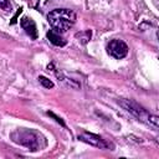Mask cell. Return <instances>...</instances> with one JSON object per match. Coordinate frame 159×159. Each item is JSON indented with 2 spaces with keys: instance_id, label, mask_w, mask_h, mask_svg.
Returning a JSON list of instances; mask_svg holds the SVG:
<instances>
[{
  "instance_id": "6da1fadb",
  "label": "cell",
  "mask_w": 159,
  "mask_h": 159,
  "mask_svg": "<svg viewBox=\"0 0 159 159\" xmlns=\"http://www.w3.org/2000/svg\"><path fill=\"white\" fill-rule=\"evenodd\" d=\"M47 21L56 32H66L76 22V14L70 9H55L48 12Z\"/></svg>"
},
{
  "instance_id": "9c48e42d",
  "label": "cell",
  "mask_w": 159,
  "mask_h": 159,
  "mask_svg": "<svg viewBox=\"0 0 159 159\" xmlns=\"http://www.w3.org/2000/svg\"><path fill=\"white\" fill-rule=\"evenodd\" d=\"M0 7L2 10H11V4H10V0H0Z\"/></svg>"
},
{
  "instance_id": "3957f363",
  "label": "cell",
  "mask_w": 159,
  "mask_h": 159,
  "mask_svg": "<svg viewBox=\"0 0 159 159\" xmlns=\"http://www.w3.org/2000/svg\"><path fill=\"white\" fill-rule=\"evenodd\" d=\"M120 106L128 111L129 113H132L134 117H137L138 119L145 122L147 124L152 125L153 128H158V122H159V118L157 116H153L150 113H148L143 107H140L138 103L133 102V101H129V99H124V101H120Z\"/></svg>"
},
{
  "instance_id": "277c9868",
  "label": "cell",
  "mask_w": 159,
  "mask_h": 159,
  "mask_svg": "<svg viewBox=\"0 0 159 159\" xmlns=\"http://www.w3.org/2000/svg\"><path fill=\"white\" fill-rule=\"evenodd\" d=\"M128 46L124 41L122 40H118V39H114L112 41H109L108 46H107V52L109 56H112L113 58L116 60H122L127 55H128Z\"/></svg>"
},
{
  "instance_id": "52a82bcc",
  "label": "cell",
  "mask_w": 159,
  "mask_h": 159,
  "mask_svg": "<svg viewBox=\"0 0 159 159\" xmlns=\"http://www.w3.org/2000/svg\"><path fill=\"white\" fill-rule=\"evenodd\" d=\"M46 36H47V39L50 40V42L51 43H53L55 46H58V47H62V46H65L66 45V40L58 34V32H56L55 30H50L47 34H46Z\"/></svg>"
},
{
  "instance_id": "8992f818",
  "label": "cell",
  "mask_w": 159,
  "mask_h": 159,
  "mask_svg": "<svg viewBox=\"0 0 159 159\" xmlns=\"http://www.w3.org/2000/svg\"><path fill=\"white\" fill-rule=\"evenodd\" d=\"M21 27L25 30V32L31 37V39H36L37 37V29H36V24L32 19L29 17H22L21 21Z\"/></svg>"
},
{
  "instance_id": "7a4b0ae2",
  "label": "cell",
  "mask_w": 159,
  "mask_h": 159,
  "mask_svg": "<svg viewBox=\"0 0 159 159\" xmlns=\"http://www.w3.org/2000/svg\"><path fill=\"white\" fill-rule=\"evenodd\" d=\"M11 138L15 143L24 145V147L29 148L30 150H39L42 147L41 134H39L37 132L31 130V129H17L16 132H14L11 134Z\"/></svg>"
},
{
  "instance_id": "ba28073f",
  "label": "cell",
  "mask_w": 159,
  "mask_h": 159,
  "mask_svg": "<svg viewBox=\"0 0 159 159\" xmlns=\"http://www.w3.org/2000/svg\"><path fill=\"white\" fill-rule=\"evenodd\" d=\"M39 81H40V83H41L45 88H52V87H53V82L50 81L48 78L43 77V76H40V77H39Z\"/></svg>"
},
{
  "instance_id": "5b68a950",
  "label": "cell",
  "mask_w": 159,
  "mask_h": 159,
  "mask_svg": "<svg viewBox=\"0 0 159 159\" xmlns=\"http://www.w3.org/2000/svg\"><path fill=\"white\" fill-rule=\"evenodd\" d=\"M78 139L84 142V143H88L91 145H94L99 149H107L108 148V143L104 139H102L99 135H96V134H92V133L83 132L78 135Z\"/></svg>"
}]
</instances>
